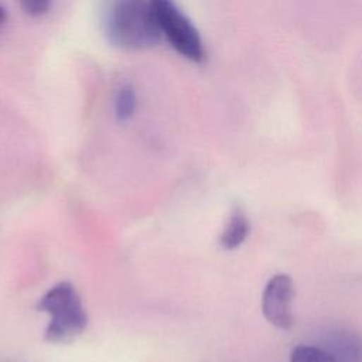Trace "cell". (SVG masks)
Masks as SVG:
<instances>
[{"mask_svg": "<svg viewBox=\"0 0 362 362\" xmlns=\"http://www.w3.org/2000/svg\"><path fill=\"white\" fill-rule=\"evenodd\" d=\"M107 40L123 49H143L160 42L161 31L150 0H113L106 11Z\"/></svg>", "mask_w": 362, "mask_h": 362, "instance_id": "1", "label": "cell"}, {"mask_svg": "<svg viewBox=\"0 0 362 362\" xmlns=\"http://www.w3.org/2000/svg\"><path fill=\"white\" fill-rule=\"evenodd\" d=\"M40 311L49 315L45 328V339L49 342H65L83 332L88 315L74 284L61 281L48 288L37 304Z\"/></svg>", "mask_w": 362, "mask_h": 362, "instance_id": "2", "label": "cell"}, {"mask_svg": "<svg viewBox=\"0 0 362 362\" xmlns=\"http://www.w3.org/2000/svg\"><path fill=\"white\" fill-rule=\"evenodd\" d=\"M161 31L171 47L189 61L205 59L202 38L191 20L178 8L174 0H150Z\"/></svg>", "mask_w": 362, "mask_h": 362, "instance_id": "3", "label": "cell"}, {"mask_svg": "<svg viewBox=\"0 0 362 362\" xmlns=\"http://www.w3.org/2000/svg\"><path fill=\"white\" fill-rule=\"evenodd\" d=\"M294 283L288 274H274L266 284L262 296V311L266 320L280 328L290 329L294 325L293 315Z\"/></svg>", "mask_w": 362, "mask_h": 362, "instance_id": "4", "label": "cell"}, {"mask_svg": "<svg viewBox=\"0 0 362 362\" xmlns=\"http://www.w3.org/2000/svg\"><path fill=\"white\" fill-rule=\"evenodd\" d=\"M334 362H362V338L349 328H332L321 339Z\"/></svg>", "mask_w": 362, "mask_h": 362, "instance_id": "5", "label": "cell"}, {"mask_svg": "<svg viewBox=\"0 0 362 362\" xmlns=\"http://www.w3.org/2000/svg\"><path fill=\"white\" fill-rule=\"evenodd\" d=\"M249 230L250 222L246 212L240 206H235L221 232L219 245L226 250H233L246 240Z\"/></svg>", "mask_w": 362, "mask_h": 362, "instance_id": "6", "label": "cell"}, {"mask_svg": "<svg viewBox=\"0 0 362 362\" xmlns=\"http://www.w3.org/2000/svg\"><path fill=\"white\" fill-rule=\"evenodd\" d=\"M137 107V95L132 85L120 86L115 96V116L119 122L129 120Z\"/></svg>", "mask_w": 362, "mask_h": 362, "instance_id": "7", "label": "cell"}, {"mask_svg": "<svg viewBox=\"0 0 362 362\" xmlns=\"http://www.w3.org/2000/svg\"><path fill=\"white\" fill-rule=\"evenodd\" d=\"M290 362H334L320 345H297L290 354Z\"/></svg>", "mask_w": 362, "mask_h": 362, "instance_id": "8", "label": "cell"}, {"mask_svg": "<svg viewBox=\"0 0 362 362\" xmlns=\"http://www.w3.org/2000/svg\"><path fill=\"white\" fill-rule=\"evenodd\" d=\"M18 1L24 13L31 17H40L45 14L49 10L52 3V0H18Z\"/></svg>", "mask_w": 362, "mask_h": 362, "instance_id": "9", "label": "cell"}, {"mask_svg": "<svg viewBox=\"0 0 362 362\" xmlns=\"http://www.w3.org/2000/svg\"><path fill=\"white\" fill-rule=\"evenodd\" d=\"M6 18H7V13H6V8L0 4V27L6 23Z\"/></svg>", "mask_w": 362, "mask_h": 362, "instance_id": "10", "label": "cell"}]
</instances>
